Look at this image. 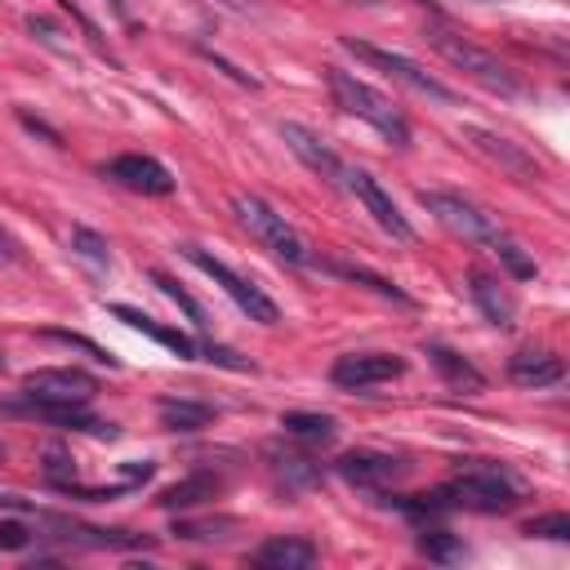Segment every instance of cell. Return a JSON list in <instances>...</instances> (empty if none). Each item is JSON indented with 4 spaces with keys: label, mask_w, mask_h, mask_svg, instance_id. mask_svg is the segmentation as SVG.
<instances>
[{
    "label": "cell",
    "mask_w": 570,
    "mask_h": 570,
    "mask_svg": "<svg viewBox=\"0 0 570 570\" xmlns=\"http://www.w3.org/2000/svg\"><path fill=\"white\" fill-rule=\"evenodd\" d=\"M343 191H352L361 205H365V214L392 236V240H414V227H410V218L396 209V200L379 187V178L370 174V169H356V165H347V174H343Z\"/></svg>",
    "instance_id": "cell-8"
},
{
    "label": "cell",
    "mask_w": 570,
    "mask_h": 570,
    "mask_svg": "<svg viewBox=\"0 0 570 570\" xmlns=\"http://www.w3.org/2000/svg\"><path fill=\"white\" fill-rule=\"evenodd\" d=\"M281 428H285V436H298V441H307V445H325V441H334V432H338V423H334L330 414H312V410H289V414H281Z\"/></svg>",
    "instance_id": "cell-23"
},
{
    "label": "cell",
    "mask_w": 570,
    "mask_h": 570,
    "mask_svg": "<svg viewBox=\"0 0 570 570\" xmlns=\"http://www.w3.org/2000/svg\"><path fill=\"white\" fill-rule=\"evenodd\" d=\"M71 254L89 267V272H111V249L94 227H71Z\"/></svg>",
    "instance_id": "cell-24"
},
{
    "label": "cell",
    "mask_w": 570,
    "mask_h": 570,
    "mask_svg": "<svg viewBox=\"0 0 570 570\" xmlns=\"http://www.w3.org/2000/svg\"><path fill=\"white\" fill-rule=\"evenodd\" d=\"M218 476L214 472H191V476H183V481H174L169 490H160V508H191V503H205V499H214L218 494Z\"/></svg>",
    "instance_id": "cell-22"
},
{
    "label": "cell",
    "mask_w": 570,
    "mask_h": 570,
    "mask_svg": "<svg viewBox=\"0 0 570 570\" xmlns=\"http://www.w3.org/2000/svg\"><path fill=\"white\" fill-rule=\"evenodd\" d=\"M22 392L31 401H53V405H85L98 392V379L80 365H58V370H31L22 379Z\"/></svg>",
    "instance_id": "cell-9"
},
{
    "label": "cell",
    "mask_w": 570,
    "mask_h": 570,
    "mask_svg": "<svg viewBox=\"0 0 570 570\" xmlns=\"http://www.w3.org/2000/svg\"><path fill=\"white\" fill-rule=\"evenodd\" d=\"M0 508H22V499L18 494H0Z\"/></svg>",
    "instance_id": "cell-35"
},
{
    "label": "cell",
    "mask_w": 570,
    "mask_h": 570,
    "mask_svg": "<svg viewBox=\"0 0 570 570\" xmlns=\"http://www.w3.org/2000/svg\"><path fill=\"white\" fill-rule=\"evenodd\" d=\"M232 214H236V223H240L267 254H276L281 263H289V267H316V263H321V258L307 249V240L285 223V214L272 209L263 196L236 191V196H232Z\"/></svg>",
    "instance_id": "cell-3"
},
{
    "label": "cell",
    "mask_w": 570,
    "mask_h": 570,
    "mask_svg": "<svg viewBox=\"0 0 570 570\" xmlns=\"http://www.w3.org/2000/svg\"><path fill=\"white\" fill-rule=\"evenodd\" d=\"M151 281L160 285V294H165V298H174V303H178V307L187 312V321H191V325H196L200 334L209 330V316H205V307H200V303H196V298H191V294H187V289H183V285H178V281H174L169 272H151Z\"/></svg>",
    "instance_id": "cell-25"
},
{
    "label": "cell",
    "mask_w": 570,
    "mask_h": 570,
    "mask_svg": "<svg viewBox=\"0 0 570 570\" xmlns=\"http://www.w3.org/2000/svg\"><path fill=\"white\" fill-rule=\"evenodd\" d=\"M218 4H227L232 13H254V0H218Z\"/></svg>",
    "instance_id": "cell-33"
},
{
    "label": "cell",
    "mask_w": 570,
    "mask_h": 570,
    "mask_svg": "<svg viewBox=\"0 0 570 570\" xmlns=\"http://www.w3.org/2000/svg\"><path fill=\"white\" fill-rule=\"evenodd\" d=\"M428 361L441 370V379L450 387H463V392H481L485 387V374L468 356H459L454 347H445V343H428Z\"/></svg>",
    "instance_id": "cell-19"
},
{
    "label": "cell",
    "mask_w": 570,
    "mask_h": 570,
    "mask_svg": "<svg viewBox=\"0 0 570 570\" xmlns=\"http://www.w3.org/2000/svg\"><path fill=\"white\" fill-rule=\"evenodd\" d=\"M36 539V530L27 521H0V552H18Z\"/></svg>",
    "instance_id": "cell-30"
},
{
    "label": "cell",
    "mask_w": 570,
    "mask_h": 570,
    "mask_svg": "<svg viewBox=\"0 0 570 570\" xmlns=\"http://www.w3.org/2000/svg\"><path fill=\"white\" fill-rule=\"evenodd\" d=\"M183 254H187V263H196V267H200V272H205V276H209V281H214V285H218V289H223L249 321H258V325H276V321H281V307H276L254 281H245L240 272H232L223 258H214V254L200 249V245H183Z\"/></svg>",
    "instance_id": "cell-6"
},
{
    "label": "cell",
    "mask_w": 570,
    "mask_h": 570,
    "mask_svg": "<svg viewBox=\"0 0 570 570\" xmlns=\"http://www.w3.org/2000/svg\"><path fill=\"white\" fill-rule=\"evenodd\" d=\"M419 200H423V209L441 223V227H450L454 236H463V240H472V245H481V249H490L517 281H530L539 267H534V258L494 223V214H485L476 200H468L463 191H445V187H428V191H419Z\"/></svg>",
    "instance_id": "cell-1"
},
{
    "label": "cell",
    "mask_w": 570,
    "mask_h": 570,
    "mask_svg": "<svg viewBox=\"0 0 570 570\" xmlns=\"http://www.w3.org/2000/svg\"><path fill=\"white\" fill-rule=\"evenodd\" d=\"M405 468H410L405 459L383 454V450H352V454L338 459V476L352 481V485H361V490H383L396 476H405Z\"/></svg>",
    "instance_id": "cell-14"
},
{
    "label": "cell",
    "mask_w": 570,
    "mask_h": 570,
    "mask_svg": "<svg viewBox=\"0 0 570 570\" xmlns=\"http://www.w3.org/2000/svg\"><path fill=\"white\" fill-rule=\"evenodd\" d=\"M481 4H490V0H481Z\"/></svg>",
    "instance_id": "cell-38"
},
{
    "label": "cell",
    "mask_w": 570,
    "mask_h": 570,
    "mask_svg": "<svg viewBox=\"0 0 570 570\" xmlns=\"http://www.w3.org/2000/svg\"><path fill=\"white\" fill-rule=\"evenodd\" d=\"M316 561V543L303 534H272L267 543L254 548V566L263 570H307Z\"/></svg>",
    "instance_id": "cell-16"
},
{
    "label": "cell",
    "mask_w": 570,
    "mask_h": 570,
    "mask_svg": "<svg viewBox=\"0 0 570 570\" xmlns=\"http://www.w3.org/2000/svg\"><path fill=\"white\" fill-rule=\"evenodd\" d=\"M45 338H58V343H71V347H85V352H89L94 361H107V365H116V361H111V356H107L102 347H94V343H89V338H80V334H67V330H45Z\"/></svg>",
    "instance_id": "cell-31"
},
{
    "label": "cell",
    "mask_w": 570,
    "mask_h": 570,
    "mask_svg": "<svg viewBox=\"0 0 570 570\" xmlns=\"http://www.w3.org/2000/svg\"><path fill=\"white\" fill-rule=\"evenodd\" d=\"M102 4L116 13V22H120V27H129V31H134V13H129V4H125V0H102Z\"/></svg>",
    "instance_id": "cell-32"
},
{
    "label": "cell",
    "mask_w": 570,
    "mask_h": 570,
    "mask_svg": "<svg viewBox=\"0 0 570 570\" xmlns=\"http://www.w3.org/2000/svg\"><path fill=\"white\" fill-rule=\"evenodd\" d=\"M156 414H160V428H169V432H200V428H209L214 405L187 401V396H160Z\"/></svg>",
    "instance_id": "cell-20"
},
{
    "label": "cell",
    "mask_w": 570,
    "mask_h": 570,
    "mask_svg": "<svg viewBox=\"0 0 570 570\" xmlns=\"http://www.w3.org/2000/svg\"><path fill=\"white\" fill-rule=\"evenodd\" d=\"M111 316H120L125 325H134L138 334H147V338H156V343H165L169 352H178L183 361H196L200 356V347L183 334V330H169V325H160L156 316H147V312H138V307H125V303H111Z\"/></svg>",
    "instance_id": "cell-17"
},
{
    "label": "cell",
    "mask_w": 570,
    "mask_h": 570,
    "mask_svg": "<svg viewBox=\"0 0 570 570\" xmlns=\"http://www.w3.org/2000/svg\"><path fill=\"white\" fill-rule=\"evenodd\" d=\"M419 552H423L428 561H454V557H463V543H459V534H450V530H423V534H419Z\"/></svg>",
    "instance_id": "cell-26"
},
{
    "label": "cell",
    "mask_w": 570,
    "mask_h": 570,
    "mask_svg": "<svg viewBox=\"0 0 570 570\" xmlns=\"http://www.w3.org/2000/svg\"><path fill=\"white\" fill-rule=\"evenodd\" d=\"M343 49H347V53H356L361 62L379 67V71H383V76H392L396 85L414 89L419 98H432V102H445V107H454V102H459V94H454L445 80H436L428 67H419L414 58H405V53H396V49H379V45L356 40V36H343Z\"/></svg>",
    "instance_id": "cell-5"
},
{
    "label": "cell",
    "mask_w": 570,
    "mask_h": 570,
    "mask_svg": "<svg viewBox=\"0 0 570 570\" xmlns=\"http://www.w3.org/2000/svg\"><path fill=\"white\" fill-rule=\"evenodd\" d=\"M45 476H49L58 490H71V485H76V468H71L67 450H58V445L45 450Z\"/></svg>",
    "instance_id": "cell-27"
},
{
    "label": "cell",
    "mask_w": 570,
    "mask_h": 570,
    "mask_svg": "<svg viewBox=\"0 0 570 570\" xmlns=\"http://www.w3.org/2000/svg\"><path fill=\"white\" fill-rule=\"evenodd\" d=\"M102 174H107L111 183L138 191V196H169V191H174V174H169L156 156H142V151H125V156L107 160Z\"/></svg>",
    "instance_id": "cell-12"
},
{
    "label": "cell",
    "mask_w": 570,
    "mask_h": 570,
    "mask_svg": "<svg viewBox=\"0 0 570 570\" xmlns=\"http://www.w3.org/2000/svg\"><path fill=\"white\" fill-rule=\"evenodd\" d=\"M343 4H365V9H370V4H379V0H343Z\"/></svg>",
    "instance_id": "cell-36"
},
{
    "label": "cell",
    "mask_w": 570,
    "mask_h": 570,
    "mask_svg": "<svg viewBox=\"0 0 570 570\" xmlns=\"http://www.w3.org/2000/svg\"><path fill=\"white\" fill-rule=\"evenodd\" d=\"M561 374H566V365L552 352H517L508 361V379L521 387H552V383H561Z\"/></svg>",
    "instance_id": "cell-18"
},
{
    "label": "cell",
    "mask_w": 570,
    "mask_h": 570,
    "mask_svg": "<svg viewBox=\"0 0 570 570\" xmlns=\"http://www.w3.org/2000/svg\"><path fill=\"white\" fill-rule=\"evenodd\" d=\"M116 472H120V481H116L120 490H138L142 481H151L156 463H151V459H142V463H138V459H125V463H116Z\"/></svg>",
    "instance_id": "cell-29"
},
{
    "label": "cell",
    "mask_w": 570,
    "mask_h": 570,
    "mask_svg": "<svg viewBox=\"0 0 570 570\" xmlns=\"http://www.w3.org/2000/svg\"><path fill=\"white\" fill-rule=\"evenodd\" d=\"M450 490H454V508H472V512H508L521 499L517 481L499 468H472Z\"/></svg>",
    "instance_id": "cell-7"
},
{
    "label": "cell",
    "mask_w": 570,
    "mask_h": 570,
    "mask_svg": "<svg viewBox=\"0 0 570 570\" xmlns=\"http://www.w3.org/2000/svg\"><path fill=\"white\" fill-rule=\"evenodd\" d=\"M468 294H472V303L481 307V316H485L490 325L512 330V321H517V298H512V289H508L494 272L472 267V272H468Z\"/></svg>",
    "instance_id": "cell-15"
},
{
    "label": "cell",
    "mask_w": 570,
    "mask_h": 570,
    "mask_svg": "<svg viewBox=\"0 0 570 570\" xmlns=\"http://www.w3.org/2000/svg\"><path fill=\"white\" fill-rule=\"evenodd\" d=\"M316 267H321V272H330V276H343V281L370 285L374 294H383V298H392V303H405V307L414 303V298H410V294H405L401 285H392L387 276H379V272H370V267H361V263H330V258H321Z\"/></svg>",
    "instance_id": "cell-21"
},
{
    "label": "cell",
    "mask_w": 570,
    "mask_h": 570,
    "mask_svg": "<svg viewBox=\"0 0 570 570\" xmlns=\"http://www.w3.org/2000/svg\"><path fill=\"white\" fill-rule=\"evenodd\" d=\"M0 365H4V352H0Z\"/></svg>",
    "instance_id": "cell-37"
},
{
    "label": "cell",
    "mask_w": 570,
    "mask_h": 570,
    "mask_svg": "<svg viewBox=\"0 0 570 570\" xmlns=\"http://www.w3.org/2000/svg\"><path fill=\"white\" fill-rule=\"evenodd\" d=\"M13 258H18V254H13V240L0 232V263H13Z\"/></svg>",
    "instance_id": "cell-34"
},
{
    "label": "cell",
    "mask_w": 570,
    "mask_h": 570,
    "mask_svg": "<svg viewBox=\"0 0 570 570\" xmlns=\"http://www.w3.org/2000/svg\"><path fill=\"white\" fill-rule=\"evenodd\" d=\"M401 374H405V356H396V352H347L330 365V379L347 392H365V387L392 383Z\"/></svg>",
    "instance_id": "cell-10"
},
{
    "label": "cell",
    "mask_w": 570,
    "mask_h": 570,
    "mask_svg": "<svg viewBox=\"0 0 570 570\" xmlns=\"http://www.w3.org/2000/svg\"><path fill=\"white\" fill-rule=\"evenodd\" d=\"M325 85H330L334 102H338L347 116L365 120V125H370L379 138H387L392 147H410V120H405V111H401L387 94H379L370 80H361V76H352V71H343V67H325Z\"/></svg>",
    "instance_id": "cell-2"
},
{
    "label": "cell",
    "mask_w": 570,
    "mask_h": 570,
    "mask_svg": "<svg viewBox=\"0 0 570 570\" xmlns=\"http://www.w3.org/2000/svg\"><path fill=\"white\" fill-rule=\"evenodd\" d=\"M281 138H285V147L316 174V178H325L330 187H343V174H347V160L330 147V142H321L307 125H298V120H285L281 125Z\"/></svg>",
    "instance_id": "cell-11"
},
{
    "label": "cell",
    "mask_w": 570,
    "mask_h": 570,
    "mask_svg": "<svg viewBox=\"0 0 570 570\" xmlns=\"http://www.w3.org/2000/svg\"><path fill=\"white\" fill-rule=\"evenodd\" d=\"M525 534H534V539H570V517L566 512L534 517V521H525Z\"/></svg>",
    "instance_id": "cell-28"
},
{
    "label": "cell",
    "mask_w": 570,
    "mask_h": 570,
    "mask_svg": "<svg viewBox=\"0 0 570 570\" xmlns=\"http://www.w3.org/2000/svg\"><path fill=\"white\" fill-rule=\"evenodd\" d=\"M428 40H432V49H436L450 67H459V71L472 76L476 85H485V89H494V94H503V98H517V94H521L517 71L503 67V62H499L494 53H485L481 45H472L468 36H459V31H450V27H428Z\"/></svg>",
    "instance_id": "cell-4"
},
{
    "label": "cell",
    "mask_w": 570,
    "mask_h": 570,
    "mask_svg": "<svg viewBox=\"0 0 570 570\" xmlns=\"http://www.w3.org/2000/svg\"><path fill=\"white\" fill-rule=\"evenodd\" d=\"M459 138H463V142H472L485 160H494V165H499V169H508L512 178H521V183H534V178H539L534 156H530V151H521L512 138H503V134H494V129H481V125H463V129H459Z\"/></svg>",
    "instance_id": "cell-13"
}]
</instances>
